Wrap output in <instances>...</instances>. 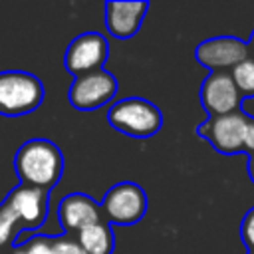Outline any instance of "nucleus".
I'll list each match as a JSON object with an SVG mask.
<instances>
[{
  "instance_id": "ddd939ff",
  "label": "nucleus",
  "mask_w": 254,
  "mask_h": 254,
  "mask_svg": "<svg viewBox=\"0 0 254 254\" xmlns=\"http://www.w3.org/2000/svg\"><path fill=\"white\" fill-rule=\"evenodd\" d=\"M77 242L87 254H111L115 246L111 224L99 220L91 226H85L83 230L77 232Z\"/></svg>"
},
{
  "instance_id": "6e6552de",
  "label": "nucleus",
  "mask_w": 254,
  "mask_h": 254,
  "mask_svg": "<svg viewBox=\"0 0 254 254\" xmlns=\"http://www.w3.org/2000/svg\"><path fill=\"white\" fill-rule=\"evenodd\" d=\"M117 91V79L105 69H97L73 79L69 87V103L75 109H95L105 105Z\"/></svg>"
},
{
  "instance_id": "423d86ee",
  "label": "nucleus",
  "mask_w": 254,
  "mask_h": 254,
  "mask_svg": "<svg viewBox=\"0 0 254 254\" xmlns=\"http://www.w3.org/2000/svg\"><path fill=\"white\" fill-rule=\"evenodd\" d=\"M194 58L210 71H230L250 58V48L236 36H216L200 42L194 48Z\"/></svg>"
},
{
  "instance_id": "6ab92c4d",
  "label": "nucleus",
  "mask_w": 254,
  "mask_h": 254,
  "mask_svg": "<svg viewBox=\"0 0 254 254\" xmlns=\"http://www.w3.org/2000/svg\"><path fill=\"white\" fill-rule=\"evenodd\" d=\"M248 155H254V115L248 119V129H246V151Z\"/></svg>"
},
{
  "instance_id": "f257e3e1",
  "label": "nucleus",
  "mask_w": 254,
  "mask_h": 254,
  "mask_svg": "<svg viewBox=\"0 0 254 254\" xmlns=\"http://www.w3.org/2000/svg\"><path fill=\"white\" fill-rule=\"evenodd\" d=\"M14 169L22 185L50 190L62 177L64 157L50 139H30L18 149Z\"/></svg>"
},
{
  "instance_id": "0eeeda50",
  "label": "nucleus",
  "mask_w": 254,
  "mask_h": 254,
  "mask_svg": "<svg viewBox=\"0 0 254 254\" xmlns=\"http://www.w3.org/2000/svg\"><path fill=\"white\" fill-rule=\"evenodd\" d=\"M107 40L97 32H85L73 38L65 50V67L75 75H85L103 69L107 60Z\"/></svg>"
},
{
  "instance_id": "412c9836",
  "label": "nucleus",
  "mask_w": 254,
  "mask_h": 254,
  "mask_svg": "<svg viewBox=\"0 0 254 254\" xmlns=\"http://www.w3.org/2000/svg\"><path fill=\"white\" fill-rule=\"evenodd\" d=\"M248 48H250V56L254 58V30H252V34H250V40H248Z\"/></svg>"
},
{
  "instance_id": "20e7f679",
  "label": "nucleus",
  "mask_w": 254,
  "mask_h": 254,
  "mask_svg": "<svg viewBox=\"0 0 254 254\" xmlns=\"http://www.w3.org/2000/svg\"><path fill=\"white\" fill-rule=\"evenodd\" d=\"M250 115L240 111L208 117L196 127V133L204 137L218 153L236 155L246 151V129Z\"/></svg>"
},
{
  "instance_id": "f03ea898",
  "label": "nucleus",
  "mask_w": 254,
  "mask_h": 254,
  "mask_svg": "<svg viewBox=\"0 0 254 254\" xmlns=\"http://www.w3.org/2000/svg\"><path fill=\"white\" fill-rule=\"evenodd\" d=\"M44 99L42 81L20 69L0 71V115H26L34 111Z\"/></svg>"
},
{
  "instance_id": "f3484780",
  "label": "nucleus",
  "mask_w": 254,
  "mask_h": 254,
  "mask_svg": "<svg viewBox=\"0 0 254 254\" xmlns=\"http://www.w3.org/2000/svg\"><path fill=\"white\" fill-rule=\"evenodd\" d=\"M240 240L248 250H254V206L246 210L240 222Z\"/></svg>"
},
{
  "instance_id": "dca6fc26",
  "label": "nucleus",
  "mask_w": 254,
  "mask_h": 254,
  "mask_svg": "<svg viewBox=\"0 0 254 254\" xmlns=\"http://www.w3.org/2000/svg\"><path fill=\"white\" fill-rule=\"evenodd\" d=\"M52 254H87L81 244L69 236H52Z\"/></svg>"
},
{
  "instance_id": "a211bd4d",
  "label": "nucleus",
  "mask_w": 254,
  "mask_h": 254,
  "mask_svg": "<svg viewBox=\"0 0 254 254\" xmlns=\"http://www.w3.org/2000/svg\"><path fill=\"white\" fill-rule=\"evenodd\" d=\"M22 254H52V238L48 236H34L32 240H28L22 248Z\"/></svg>"
},
{
  "instance_id": "9d476101",
  "label": "nucleus",
  "mask_w": 254,
  "mask_h": 254,
  "mask_svg": "<svg viewBox=\"0 0 254 254\" xmlns=\"http://www.w3.org/2000/svg\"><path fill=\"white\" fill-rule=\"evenodd\" d=\"M6 202L16 212L22 230L40 228L48 216V190L28 185H18L6 196Z\"/></svg>"
},
{
  "instance_id": "7ed1b4c3",
  "label": "nucleus",
  "mask_w": 254,
  "mask_h": 254,
  "mask_svg": "<svg viewBox=\"0 0 254 254\" xmlns=\"http://www.w3.org/2000/svg\"><path fill=\"white\" fill-rule=\"evenodd\" d=\"M107 121L125 135L151 137L161 129L163 115L155 103L141 97H127L109 107Z\"/></svg>"
},
{
  "instance_id": "39448f33",
  "label": "nucleus",
  "mask_w": 254,
  "mask_h": 254,
  "mask_svg": "<svg viewBox=\"0 0 254 254\" xmlns=\"http://www.w3.org/2000/svg\"><path fill=\"white\" fill-rule=\"evenodd\" d=\"M101 214L105 222L111 224H135L147 212V194L145 190L131 181L113 185L103 200H101Z\"/></svg>"
},
{
  "instance_id": "4468645a",
  "label": "nucleus",
  "mask_w": 254,
  "mask_h": 254,
  "mask_svg": "<svg viewBox=\"0 0 254 254\" xmlns=\"http://www.w3.org/2000/svg\"><path fill=\"white\" fill-rule=\"evenodd\" d=\"M230 75L242 99H254V58H246L242 64L230 69Z\"/></svg>"
},
{
  "instance_id": "f8f14e48",
  "label": "nucleus",
  "mask_w": 254,
  "mask_h": 254,
  "mask_svg": "<svg viewBox=\"0 0 254 254\" xmlns=\"http://www.w3.org/2000/svg\"><path fill=\"white\" fill-rule=\"evenodd\" d=\"M147 2H107L105 4V26L111 36L127 40L137 34L145 12Z\"/></svg>"
},
{
  "instance_id": "1a4fd4ad",
  "label": "nucleus",
  "mask_w": 254,
  "mask_h": 254,
  "mask_svg": "<svg viewBox=\"0 0 254 254\" xmlns=\"http://www.w3.org/2000/svg\"><path fill=\"white\" fill-rule=\"evenodd\" d=\"M200 103L208 117L240 111L242 95L234 85L230 71H210L200 85Z\"/></svg>"
},
{
  "instance_id": "4be33fe9",
  "label": "nucleus",
  "mask_w": 254,
  "mask_h": 254,
  "mask_svg": "<svg viewBox=\"0 0 254 254\" xmlns=\"http://www.w3.org/2000/svg\"><path fill=\"white\" fill-rule=\"evenodd\" d=\"M16 254H22V252H20V248H18V250H16Z\"/></svg>"
},
{
  "instance_id": "2eb2a0df",
  "label": "nucleus",
  "mask_w": 254,
  "mask_h": 254,
  "mask_svg": "<svg viewBox=\"0 0 254 254\" xmlns=\"http://www.w3.org/2000/svg\"><path fill=\"white\" fill-rule=\"evenodd\" d=\"M22 232L20 220L16 216V212L12 210V206L4 200L0 204V246H6L8 242H12L14 234Z\"/></svg>"
},
{
  "instance_id": "aec40b11",
  "label": "nucleus",
  "mask_w": 254,
  "mask_h": 254,
  "mask_svg": "<svg viewBox=\"0 0 254 254\" xmlns=\"http://www.w3.org/2000/svg\"><path fill=\"white\" fill-rule=\"evenodd\" d=\"M248 175H250V181L254 183V155H250L248 159Z\"/></svg>"
},
{
  "instance_id": "5701e85b",
  "label": "nucleus",
  "mask_w": 254,
  "mask_h": 254,
  "mask_svg": "<svg viewBox=\"0 0 254 254\" xmlns=\"http://www.w3.org/2000/svg\"><path fill=\"white\" fill-rule=\"evenodd\" d=\"M248 254H254V250H248Z\"/></svg>"
},
{
  "instance_id": "9b49d317",
  "label": "nucleus",
  "mask_w": 254,
  "mask_h": 254,
  "mask_svg": "<svg viewBox=\"0 0 254 254\" xmlns=\"http://www.w3.org/2000/svg\"><path fill=\"white\" fill-rule=\"evenodd\" d=\"M58 218L62 228L79 232L85 226H91L103 220V214H101V206L91 196L83 192H71L62 198L58 206Z\"/></svg>"
}]
</instances>
